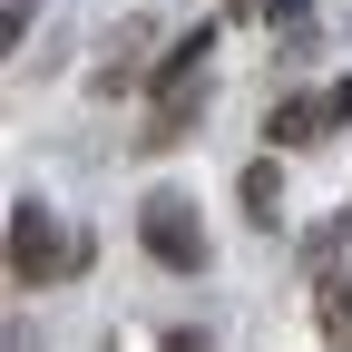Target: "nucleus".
Wrapping results in <instances>:
<instances>
[{
	"instance_id": "obj_1",
	"label": "nucleus",
	"mask_w": 352,
	"mask_h": 352,
	"mask_svg": "<svg viewBox=\"0 0 352 352\" xmlns=\"http://www.w3.org/2000/svg\"><path fill=\"white\" fill-rule=\"evenodd\" d=\"M69 274H88V235H69L39 196H20L10 206V284L39 294V284H69Z\"/></svg>"
},
{
	"instance_id": "obj_2",
	"label": "nucleus",
	"mask_w": 352,
	"mask_h": 352,
	"mask_svg": "<svg viewBox=\"0 0 352 352\" xmlns=\"http://www.w3.org/2000/svg\"><path fill=\"white\" fill-rule=\"evenodd\" d=\"M138 245L166 264V274H206V235H196V206L186 196H147L138 206Z\"/></svg>"
},
{
	"instance_id": "obj_3",
	"label": "nucleus",
	"mask_w": 352,
	"mask_h": 352,
	"mask_svg": "<svg viewBox=\"0 0 352 352\" xmlns=\"http://www.w3.org/2000/svg\"><path fill=\"white\" fill-rule=\"evenodd\" d=\"M342 118H352V88H323V98H284L274 118H264V138L303 147V138H323V127H342Z\"/></svg>"
},
{
	"instance_id": "obj_4",
	"label": "nucleus",
	"mask_w": 352,
	"mask_h": 352,
	"mask_svg": "<svg viewBox=\"0 0 352 352\" xmlns=\"http://www.w3.org/2000/svg\"><path fill=\"white\" fill-rule=\"evenodd\" d=\"M196 108H206V78H186V88H166V108L147 118V147H176V138H186V127H196Z\"/></svg>"
},
{
	"instance_id": "obj_5",
	"label": "nucleus",
	"mask_w": 352,
	"mask_h": 352,
	"mask_svg": "<svg viewBox=\"0 0 352 352\" xmlns=\"http://www.w3.org/2000/svg\"><path fill=\"white\" fill-rule=\"evenodd\" d=\"M206 50H215V30H186V39L147 69V88H186V78H206Z\"/></svg>"
},
{
	"instance_id": "obj_6",
	"label": "nucleus",
	"mask_w": 352,
	"mask_h": 352,
	"mask_svg": "<svg viewBox=\"0 0 352 352\" xmlns=\"http://www.w3.org/2000/svg\"><path fill=\"white\" fill-rule=\"evenodd\" d=\"M323 342L352 352V284H323Z\"/></svg>"
},
{
	"instance_id": "obj_7",
	"label": "nucleus",
	"mask_w": 352,
	"mask_h": 352,
	"mask_svg": "<svg viewBox=\"0 0 352 352\" xmlns=\"http://www.w3.org/2000/svg\"><path fill=\"white\" fill-rule=\"evenodd\" d=\"M333 254H342V226H323L314 245H303V274H333Z\"/></svg>"
},
{
	"instance_id": "obj_8",
	"label": "nucleus",
	"mask_w": 352,
	"mask_h": 352,
	"mask_svg": "<svg viewBox=\"0 0 352 352\" xmlns=\"http://www.w3.org/2000/svg\"><path fill=\"white\" fill-rule=\"evenodd\" d=\"M303 10H314V0H264V20H274V30H303Z\"/></svg>"
},
{
	"instance_id": "obj_9",
	"label": "nucleus",
	"mask_w": 352,
	"mask_h": 352,
	"mask_svg": "<svg viewBox=\"0 0 352 352\" xmlns=\"http://www.w3.org/2000/svg\"><path fill=\"white\" fill-rule=\"evenodd\" d=\"M157 352H215L206 333H157Z\"/></svg>"
}]
</instances>
